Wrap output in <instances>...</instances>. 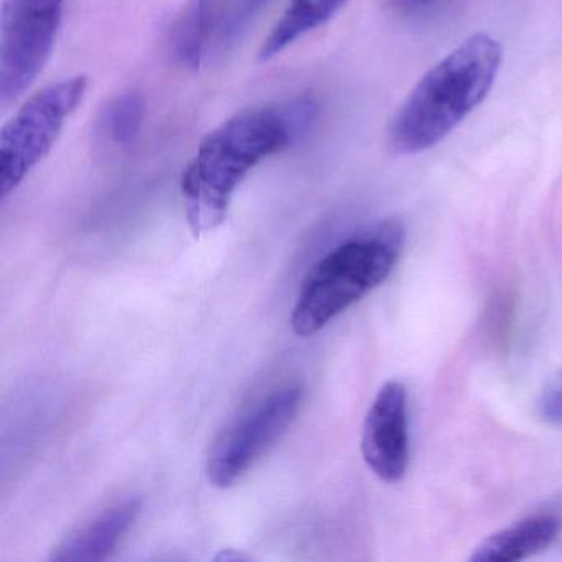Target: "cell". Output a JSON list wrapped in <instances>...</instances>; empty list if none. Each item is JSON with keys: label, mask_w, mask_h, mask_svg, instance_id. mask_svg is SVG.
Masks as SVG:
<instances>
[{"label": "cell", "mask_w": 562, "mask_h": 562, "mask_svg": "<svg viewBox=\"0 0 562 562\" xmlns=\"http://www.w3.org/2000/svg\"><path fill=\"white\" fill-rule=\"evenodd\" d=\"M315 120L311 100L251 108L210 131L180 180L193 235L213 232L225 222L243 180L268 157L289 149Z\"/></svg>", "instance_id": "cell-1"}, {"label": "cell", "mask_w": 562, "mask_h": 562, "mask_svg": "<svg viewBox=\"0 0 562 562\" xmlns=\"http://www.w3.org/2000/svg\"><path fill=\"white\" fill-rule=\"evenodd\" d=\"M503 61L492 35L473 34L434 65L411 91L387 127V144L400 156L432 149L488 97Z\"/></svg>", "instance_id": "cell-2"}, {"label": "cell", "mask_w": 562, "mask_h": 562, "mask_svg": "<svg viewBox=\"0 0 562 562\" xmlns=\"http://www.w3.org/2000/svg\"><path fill=\"white\" fill-rule=\"evenodd\" d=\"M404 228L378 223L331 249L305 276L292 311V330L312 337L383 284L400 261Z\"/></svg>", "instance_id": "cell-3"}, {"label": "cell", "mask_w": 562, "mask_h": 562, "mask_svg": "<svg viewBox=\"0 0 562 562\" xmlns=\"http://www.w3.org/2000/svg\"><path fill=\"white\" fill-rule=\"evenodd\" d=\"M90 80L75 75L32 94L0 134V196L8 199L54 149L68 117L87 97Z\"/></svg>", "instance_id": "cell-4"}, {"label": "cell", "mask_w": 562, "mask_h": 562, "mask_svg": "<svg viewBox=\"0 0 562 562\" xmlns=\"http://www.w3.org/2000/svg\"><path fill=\"white\" fill-rule=\"evenodd\" d=\"M67 0H4L0 21V104L15 103L50 60Z\"/></svg>", "instance_id": "cell-5"}, {"label": "cell", "mask_w": 562, "mask_h": 562, "mask_svg": "<svg viewBox=\"0 0 562 562\" xmlns=\"http://www.w3.org/2000/svg\"><path fill=\"white\" fill-rule=\"evenodd\" d=\"M302 387L285 384L233 420L213 442L206 476L218 488L235 485L294 423L301 409Z\"/></svg>", "instance_id": "cell-6"}, {"label": "cell", "mask_w": 562, "mask_h": 562, "mask_svg": "<svg viewBox=\"0 0 562 562\" xmlns=\"http://www.w3.org/2000/svg\"><path fill=\"white\" fill-rule=\"evenodd\" d=\"M361 453L374 475L397 483L409 465L407 390L401 381H387L378 391L364 417Z\"/></svg>", "instance_id": "cell-7"}, {"label": "cell", "mask_w": 562, "mask_h": 562, "mask_svg": "<svg viewBox=\"0 0 562 562\" xmlns=\"http://www.w3.org/2000/svg\"><path fill=\"white\" fill-rule=\"evenodd\" d=\"M143 502L137 498L124 499L104 509L93 521L68 535L58 546L50 561L55 562H101L116 551L123 536L139 516Z\"/></svg>", "instance_id": "cell-8"}, {"label": "cell", "mask_w": 562, "mask_h": 562, "mask_svg": "<svg viewBox=\"0 0 562 562\" xmlns=\"http://www.w3.org/2000/svg\"><path fill=\"white\" fill-rule=\"evenodd\" d=\"M554 516L538 515L483 539L470 555V562H515L544 551L558 536Z\"/></svg>", "instance_id": "cell-9"}, {"label": "cell", "mask_w": 562, "mask_h": 562, "mask_svg": "<svg viewBox=\"0 0 562 562\" xmlns=\"http://www.w3.org/2000/svg\"><path fill=\"white\" fill-rule=\"evenodd\" d=\"M348 2L350 0H288L284 14L259 47L258 60H272L299 38L324 27Z\"/></svg>", "instance_id": "cell-10"}, {"label": "cell", "mask_w": 562, "mask_h": 562, "mask_svg": "<svg viewBox=\"0 0 562 562\" xmlns=\"http://www.w3.org/2000/svg\"><path fill=\"white\" fill-rule=\"evenodd\" d=\"M146 104L137 93H123L111 100L100 117V133L114 146H130L143 130Z\"/></svg>", "instance_id": "cell-11"}, {"label": "cell", "mask_w": 562, "mask_h": 562, "mask_svg": "<svg viewBox=\"0 0 562 562\" xmlns=\"http://www.w3.org/2000/svg\"><path fill=\"white\" fill-rule=\"evenodd\" d=\"M538 414L546 423L562 426V370L542 387L538 400Z\"/></svg>", "instance_id": "cell-12"}, {"label": "cell", "mask_w": 562, "mask_h": 562, "mask_svg": "<svg viewBox=\"0 0 562 562\" xmlns=\"http://www.w3.org/2000/svg\"><path fill=\"white\" fill-rule=\"evenodd\" d=\"M437 0H396V4L404 11H417V9L427 8V5L436 4Z\"/></svg>", "instance_id": "cell-13"}, {"label": "cell", "mask_w": 562, "mask_h": 562, "mask_svg": "<svg viewBox=\"0 0 562 562\" xmlns=\"http://www.w3.org/2000/svg\"><path fill=\"white\" fill-rule=\"evenodd\" d=\"M215 559L216 561H248L246 555L239 554V552H235L233 549H226V551L220 552Z\"/></svg>", "instance_id": "cell-14"}]
</instances>
